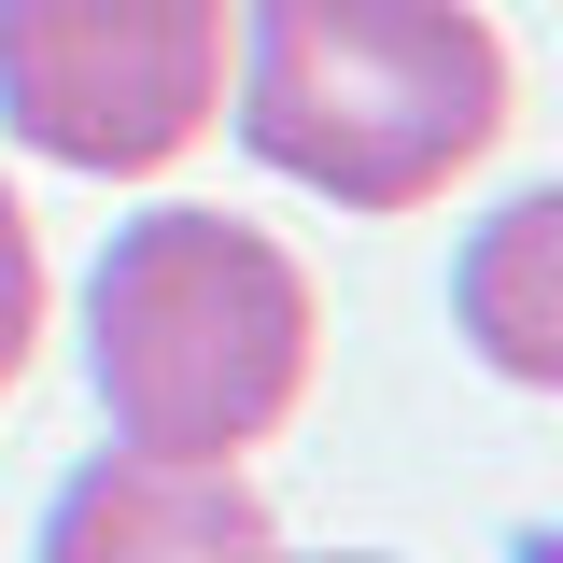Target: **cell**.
Wrapping results in <instances>:
<instances>
[{
    "mask_svg": "<svg viewBox=\"0 0 563 563\" xmlns=\"http://www.w3.org/2000/svg\"><path fill=\"white\" fill-rule=\"evenodd\" d=\"M85 366L113 451L240 465L310 395V268L240 211H141L85 282Z\"/></svg>",
    "mask_w": 563,
    "mask_h": 563,
    "instance_id": "7a4b0ae2",
    "label": "cell"
},
{
    "mask_svg": "<svg viewBox=\"0 0 563 563\" xmlns=\"http://www.w3.org/2000/svg\"><path fill=\"white\" fill-rule=\"evenodd\" d=\"M268 563H282V550H268ZM324 563H395V550H324Z\"/></svg>",
    "mask_w": 563,
    "mask_h": 563,
    "instance_id": "52a82bcc",
    "label": "cell"
},
{
    "mask_svg": "<svg viewBox=\"0 0 563 563\" xmlns=\"http://www.w3.org/2000/svg\"><path fill=\"white\" fill-rule=\"evenodd\" d=\"M268 493L240 465H169V451H99L43 507V563H268Z\"/></svg>",
    "mask_w": 563,
    "mask_h": 563,
    "instance_id": "277c9868",
    "label": "cell"
},
{
    "mask_svg": "<svg viewBox=\"0 0 563 563\" xmlns=\"http://www.w3.org/2000/svg\"><path fill=\"white\" fill-rule=\"evenodd\" d=\"M451 310H465V339L493 352V380H521V395H550L563 380V198H507L465 240V268H451Z\"/></svg>",
    "mask_w": 563,
    "mask_h": 563,
    "instance_id": "5b68a950",
    "label": "cell"
},
{
    "mask_svg": "<svg viewBox=\"0 0 563 563\" xmlns=\"http://www.w3.org/2000/svg\"><path fill=\"white\" fill-rule=\"evenodd\" d=\"M29 339H43V240H29V211L0 184V395L29 380Z\"/></svg>",
    "mask_w": 563,
    "mask_h": 563,
    "instance_id": "8992f818",
    "label": "cell"
},
{
    "mask_svg": "<svg viewBox=\"0 0 563 563\" xmlns=\"http://www.w3.org/2000/svg\"><path fill=\"white\" fill-rule=\"evenodd\" d=\"M240 0H0V128L57 169H169L225 113Z\"/></svg>",
    "mask_w": 563,
    "mask_h": 563,
    "instance_id": "3957f363",
    "label": "cell"
},
{
    "mask_svg": "<svg viewBox=\"0 0 563 563\" xmlns=\"http://www.w3.org/2000/svg\"><path fill=\"white\" fill-rule=\"evenodd\" d=\"M240 141L339 211H422L507 141V43L465 0H240Z\"/></svg>",
    "mask_w": 563,
    "mask_h": 563,
    "instance_id": "6da1fadb",
    "label": "cell"
}]
</instances>
